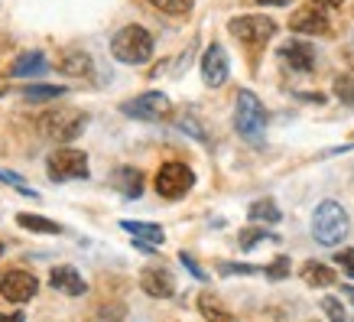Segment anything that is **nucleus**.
<instances>
[{"label":"nucleus","mask_w":354,"mask_h":322,"mask_svg":"<svg viewBox=\"0 0 354 322\" xmlns=\"http://www.w3.org/2000/svg\"><path fill=\"white\" fill-rule=\"evenodd\" d=\"M290 30L299 33V36H328L332 33V23L325 17V7L312 3V7H302L290 17Z\"/></svg>","instance_id":"10"},{"label":"nucleus","mask_w":354,"mask_h":322,"mask_svg":"<svg viewBox=\"0 0 354 322\" xmlns=\"http://www.w3.org/2000/svg\"><path fill=\"white\" fill-rule=\"evenodd\" d=\"M335 264H338L348 277H354V247L351 251H338V254H335Z\"/></svg>","instance_id":"30"},{"label":"nucleus","mask_w":354,"mask_h":322,"mask_svg":"<svg viewBox=\"0 0 354 322\" xmlns=\"http://www.w3.org/2000/svg\"><path fill=\"white\" fill-rule=\"evenodd\" d=\"M344 296H348V300L354 303V287H344Z\"/></svg>","instance_id":"36"},{"label":"nucleus","mask_w":354,"mask_h":322,"mask_svg":"<svg viewBox=\"0 0 354 322\" xmlns=\"http://www.w3.org/2000/svg\"><path fill=\"white\" fill-rule=\"evenodd\" d=\"M39 293V280L30 270H7L0 277V296L10 303H30Z\"/></svg>","instance_id":"9"},{"label":"nucleus","mask_w":354,"mask_h":322,"mask_svg":"<svg viewBox=\"0 0 354 322\" xmlns=\"http://www.w3.org/2000/svg\"><path fill=\"white\" fill-rule=\"evenodd\" d=\"M43 72H49V62H46L43 53H23L20 59L10 65L13 78H36V75H43Z\"/></svg>","instance_id":"18"},{"label":"nucleus","mask_w":354,"mask_h":322,"mask_svg":"<svg viewBox=\"0 0 354 322\" xmlns=\"http://www.w3.org/2000/svg\"><path fill=\"white\" fill-rule=\"evenodd\" d=\"M49 166V179L53 183H72V179H88V153L75 147H59V150L46 160Z\"/></svg>","instance_id":"5"},{"label":"nucleus","mask_w":354,"mask_h":322,"mask_svg":"<svg viewBox=\"0 0 354 322\" xmlns=\"http://www.w3.org/2000/svg\"><path fill=\"white\" fill-rule=\"evenodd\" d=\"M234 127L237 134L250 143H260L263 140V130H267V107L254 91H237V107H234Z\"/></svg>","instance_id":"2"},{"label":"nucleus","mask_w":354,"mask_h":322,"mask_svg":"<svg viewBox=\"0 0 354 322\" xmlns=\"http://www.w3.org/2000/svg\"><path fill=\"white\" fill-rule=\"evenodd\" d=\"M140 290L147 293V296H153V300H169L172 293H176V277L166 267H143Z\"/></svg>","instance_id":"12"},{"label":"nucleus","mask_w":354,"mask_h":322,"mask_svg":"<svg viewBox=\"0 0 354 322\" xmlns=\"http://www.w3.org/2000/svg\"><path fill=\"white\" fill-rule=\"evenodd\" d=\"M156 10L169 13V17H185V13L195 7V0H150Z\"/></svg>","instance_id":"24"},{"label":"nucleus","mask_w":354,"mask_h":322,"mask_svg":"<svg viewBox=\"0 0 354 322\" xmlns=\"http://www.w3.org/2000/svg\"><path fill=\"white\" fill-rule=\"evenodd\" d=\"M335 98L344 105H354V75H338L335 78Z\"/></svg>","instance_id":"26"},{"label":"nucleus","mask_w":354,"mask_h":322,"mask_svg":"<svg viewBox=\"0 0 354 322\" xmlns=\"http://www.w3.org/2000/svg\"><path fill=\"white\" fill-rule=\"evenodd\" d=\"M312 3H319V7H325V10H328V7H342L344 0H312Z\"/></svg>","instance_id":"35"},{"label":"nucleus","mask_w":354,"mask_h":322,"mask_svg":"<svg viewBox=\"0 0 354 322\" xmlns=\"http://www.w3.org/2000/svg\"><path fill=\"white\" fill-rule=\"evenodd\" d=\"M247 218L257 222V225H277L279 218H283V212H279V205L273 199H257V202L247 208Z\"/></svg>","instance_id":"20"},{"label":"nucleus","mask_w":354,"mask_h":322,"mask_svg":"<svg viewBox=\"0 0 354 322\" xmlns=\"http://www.w3.org/2000/svg\"><path fill=\"white\" fill-rule=\"evenodd\" d=\"M179 260H183L185 267L192 270V277H198V280H208V274H205V270L198 267V264H195V258H192V254H185V251H183V254H179Z\"/></svg>","instance_id":"33"},{"label":"nucleus","mask_w":354,"mask_h":322,"mask_svg":"<svg viewBox=\"0 0 354 322\" xmlns=\"http://www.w3.org/2000/svg\"><path fill=\"white\" fill-rule=\"evenodd\" d=\"M17 225L32 231V235H62V225H55L53 218H43V215H30V212H20L17 215Z\"/></svg>","instance_id":"21"},{"label":"nucleus","mask_w":354,"mask_h":322,"mask_svg":"<svg viewBox=\"0 0 354 322\" xmlns=\"http://www.w3.org/2000/svg\"><path fill=\"white\" fill-rule=\"evenodd\" d=\"M169 111H172V101L162 91H143V95L120 105V114H127L133 120H162Z\"/></svg>","instance_id":"8"},{"label":"nucleus","mask_w":354,"mask_h":322,"mask_svg":"<svg viewBox=\"0 0 354 322\" xmlns=\"http://www.w3.org/2000/svg\"><path fill=\"white\" fill-rule=\"evenodd\" d=\"M198 312H202L205 319H221V322H231V310H227L225 303L218 300L215 293H202L198 296Z\"/></svg>","instance_id":"22"},{"label":"nucleus","mask_w":354,"mask_h":322,"mask_svg":"<svg viewBox=\"0 0 354 322\" xmlns=\"http://www.w3.org/2000/svg\"><path fill=\"white\" fill-rule=\"evenodd\" d=\"M227 30L244 46H263L270 43V36H277V20H270L263 13H247V17H234L227 23Z\"/></svg>","instance_id":"6"},{"label":"nucleus","mask_w":354,"mask_h":322,"mask_svg":"<svg viewBox=\"0 0 354 322\" xmlns=\"http://www.w3.org/2000/svg\"><path fill=\"white\" fill-rule=\"evenodd\" d=\"M257 3H263V7H290L292 0H257Z\"/></svg>","instance_id":"34"},{"label":"nucleus","mask_w":354,"mask_h":322,"mask_svg":"<svg viewBox=\"0 0 354 322\" xmlns=\"http://www.w3.org/2000/svg\"><path fill=\"white\" fill-rule=\"evenodd\" d=\"M0 183L13 186V189H17V193H20V195H30V199H39V193H36V189H30V186L23 183V179H20V176H17V172H7V170H0Z\"/></svg>","instance_id":"27"},{"label":"nucleus","mask_w":354,"mask_h":322,"mask_svg":"<svg viewBox=\"0 0 354 322\" xmlns=\"http://www.w3.org/2000/svg\"><path fill=\"white\" fill-rule=\"evenodd\" d=\"M49 283H53V290H59L62 296H72V300H78V296H85L88 293L85 277H82L72 264H59V267H53Z\"/></svg>","instance_id":"13"},{"label":"nucleus","mask_w":354,"mask_h":322,"mask_svg":"<svg viewBox=\"0 0 354 322\" xmlns=\"http://www.w3.org/2000/svg\"><path fill=\"white\" fill-rule=\"evenodd\" d=\"M260 241H277V238L270 235V231H263V228H244V231L237 235V244L241 247H257Z\"/></svg>","instance_id":"25"},{"label":"nucleus","mask_w":354,"mask_h":322,"mask_svg":"<svg viewBox=\"0 0 354 322\" xmlns=\"http://www.w3.org/2000/svg\"><path fill=\"white\" fill-rule=\"evenodd\" d=\"M227 72H231V65H227L225 46L212 43L208 49H205V55H202V82L208 88H221L227 82Z\"/></svg>","instance_id":"11"},{"label":"nucleus","mask_w":354,"mask_h":322,"mask_svg":"<svg viewBox=\"0 0 354 322\" xmlns=\"http://www.w3.org/2000/svg\"><path fill=\"white\" fill-rule=\"evenodd\" d=\"M312 238L325 247L342 244L348 238V212L338 202H322L312 215Z\"/></svg>","instance_id":"4"},{"label":"nucleus","mask_w":354,"mask_h":322,"mask_svg":"<svg viewBox=\"0 0 354 322\" xmlns=\"http://www.w3.org/2000/svg\"><path fill=\"white\" fill-rule=\"evenodd\" d=\"M55 69L68 78H88L95 72V62H91V55L82 53V49H65V53L55 59Z\"/></svg>","instance_id":"16"},{"label":"nucleus","mask_w":354,"mask_h":322,"mask_svg":"<svg viewBox=\"0 0 354 322\" xmlns=\"http://www.w3.org/2000/svg\"><path fill=\"white\" fill-rule=\"evenodd\" d=\"M279 59L292 72H312L315 69V49L302 39H290V43L279 46Z\"/></svg>","instance_id":"14"},{"label":"nucleus","mask_w":354,"mask_h":322,"mask_svg":"<svg viewBox=\"0 0 354 322\" xmlns=\"http://www.w3.org/2000/svg\"><path fill=\"white\" fill-rule=\"evenodd\" d=\"M263 267H254V264H221V274H260Z\"/></svg>","instance_id":"32"},{"label":"nucleus","mask_w":354,"mask_h":322,"mask_svg":"<svg viewBox=\"0 0 354 322\" xmlns=\"http://www.w3.org/2000/svg\"><path fill=\"white\" fill-rule=\"evenodd\" d=\"M0 258H3V241H0Z\"/></svg>","instance_id":"37"},{"label":"nucleus","mask_w":354,"mask_h":322,"mask_svg":"<svg viewBox=\"0 0 354 322\" xmlns=\"http://www.w3.org/2000/svg\"><path fill=\"white\" fill-rule=\"evenodd\" d=\"M299 277L309 283V287H315V290H325V287H332L335 280V270L328 267V264H322V260H306L299 270Z\"/></svg>","instance_id":"19"},{"label":"nucleus","mask_w":354,"mask_h":322,"mask_svg":"<svg viewBox=\"0 0 354 322\" xmlns=\"http://www.w3.org/2000/svg\"><path fill=\"white\" fill-rule=\"evenodd\" d=\"M120 228L133 235V247L137 251H156L162 244V228L160 225H150V222H120Z\"/></svg>","instance_id":"15"},{"label":"nucleus","mask_w":354,"mask_h":322,"mask_svg":"<svg viewBox=\"0 0 354 322\" xmlns=\"http://www.w3.org/2000/svg\"><path fill=\"white\" fill-rule=\"evenodd\" d=\"M179 127H183L185 134H195V137L202 140V143H205V140H208V137H205V130L198 127V120H195V118H179Z\"/></svg>","instance_id":"31"},{"label":"nucleus","mask_w":354,"mask_h":322,"mask_svg":"<svg viewBox=\"0 0 354 322\" xmlns=\"http://www.w3.org/2000/svg\"><path fill=\"white\" fill-rule=\"evenodd\" d=\"M322 312L332 322H344V306L335 300V296H322Z\"/></svg>","instance_id":"28"},{"label":"nucleus","mask_w":354,"mask_h":322,"mask_svg":"<svg viewBox=\"0 0 354 322\" xmlns=\"http://www.w3.org/2000/svg\"><path fill=\"white\" fill-rule=\"evenodd\" d=\"M85 127H88V114H82L75 107H53V111H46L39 118V134L46 140H55V143L75 140Z\"/></svg>","instance_id":"3"},{"label":"nucleus","mask_w":354,"mask_h":322,"mask_svg":"<svg viewBox=\"0 0 354 322\" xmlns=\"http://www.w3.org/2000/svg\"><path fill=\"white\" fill-rule=\"evenodd\" d=\"M192 186H195L192 166H185V163H179V160L162 163L160 172H156V193H160L162 199H183V195H189Z\"/></svg>","instance_id":"7"},{"label":"nucleus","mask_w":354,"mask_h":322,"mask_svg":"<svg viewBox=\"0 0 354 322\" xmlns=\"http://www.w3.org/2000/svg\"><path fill=\"white\" fill-rule=\"evenodd\" d=\"M23 95L30 98V101H53V98L65 95V88H59V85H26L23 88Z\"/></svg>","instance_id":"23"},{"label":"nucleus","mask_w":354,"mask_h":322,"mask_svg":"<svg viewBox=\"0 0 354 322\" xmlns=\"http://www.w3.org/2000/svg\"><path fill=\"white\" fill-rule=\"evenodd\" d=\"M111 186L124 193V199H140L143 195V172L133 170V166H118L111 172Z\"/></svg>","instance_id":"17"},{"label":"nucleus","mask_w":354,"mask_h":322,"mask_svg":"<svg viewBox=\"0 0 354 322\" xmlns=\"http://www.w3.org/2000/svg\"><path fill=\"white\" fill-rule=\"evenodd\" d=\"M263 274H267L270 280H283V277H290V258H277L270 267H263Z\"/></svg>","instance_id":"29"},{"label":"nucleus","mask_w":354,"mask_h":322,"mask_svg":"<svg viewBox=\"0 0 354 322\" xmlns=\"http://www.w3.org/2000/svg\"><path fill=\"white\" fill-rule=\"evenodd\" d=\"M351 39H354V36H351Z\"/></svg>","instance_id":"38"},{"label":"nucleus","mask_w":354,"mask_h":322,"mask_svg":"<svg viewBox=\"0 0 354 322\" xmlns=\"http://www.w3.org/2000/svg\"><path fill=\"white\" fill-rule=\"evenodd\" d=\"M153 36L150 30H143L140 23H130L124 30L114 33V39H111V55L124 65H143L153 59Z\"/></svg>","instance_id":"1"}]
</instances>
